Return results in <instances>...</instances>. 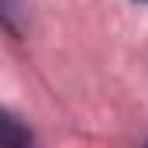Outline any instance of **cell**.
Masks as SVG:
<instances>
[{
	"mask_svg": "<svg viewBox=\"0 0 148 148\" xmlns=\"http://www.w3.org/2000/svg\"><path fill=\"white\" fill-rule=\"evenodd\" d=\"M145 148H148V145H145Z\"/></svg>",
	"mask_w": 148,
	"mask_h": 148,
	"instance_id": "cell-2",
	"label": "cell"
},
{
	"mask_svg": "<svg viewBox=\"0 0 148 148\" xmlns=\"http://www.w3.org/2000/svg\"><path fill=\"white\" fill-rule=\"evenodd\" d=\"M0 138H3V148H31V131L17 124V117L3 114L0 121Z\"/></svg>",
	"mask_w": 148,
	"mask_h": 148,
	"instance_id": "cell-1",
	"label": "cell"
}]
</instances>
